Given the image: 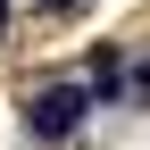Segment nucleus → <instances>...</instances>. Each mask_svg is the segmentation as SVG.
I'll use <instances>...</instances> for the list:
<instances>
[{
    "instance_id": "1",
    "label": "nucleus",
    "mask_w": 150,
    "mask_h": 150,
    "mask_svg": "<svg viewBox=\"0 0 150 150\" xmlns=\"http://www.w3.org/2000/svg\"><path fill=\"white\" fill-rule=\"evenodd\" d=\"M83 117H92V92H83V83H42V92H33V108H25V125H33L42 142H67Z\"/></svg>"
},
{
    "instance_id": "2",
    "label": "nucleus",
    "mask_w": 150,
    "mask_h": 150,
    "mask_svg": "<svg viewBox=\"0 0 150 150\" xmlns=\"http://www.w3.org/2000/svg\"><path fill=\"white\" fill-rule=\"evenodd\" d=\"M134 92H142V100H150V67H142V75H134Z\"/></svg>"
},
{
    "instance_id": "3",
    "label": "nucleus",
    "mask_w": 150,
    "mask_h": 150,
    "mask_svg": "<svg viewBox=\"0 0 150 150\" xmlns=\"http://www.w3.org/2000/svg\"><path fill=\"white\" fill-rule=\"evenodd\" d=\"M0 25H8V0H0Z\"/></svg>"
},
{
    "instance_id": "4",
    "label": "nucleus",
    "mask_w": 150,
    "mask_h": 150,
    "mask_svg": "<svg viewBox=\"0 0 150 150\" xmlns=\"http://www.w3.org/2000/svg\"><path fill=\"white\" fill-rule=\"evenodd\" d=\"M50 8H75V0H50Z\"/></svg>"
}]
</instances>
